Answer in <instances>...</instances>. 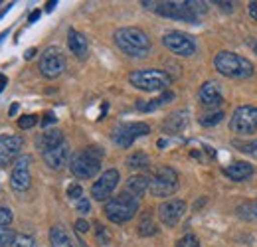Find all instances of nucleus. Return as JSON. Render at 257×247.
I'll return each mask as SVG.
<instances>
[{"mask_svg":"<svg viewBox=\"0 0 257 247\" xmlns=\"http://www.w3.org/2000/svg\"><path fill=\"white\" fill-rule=\"evenodd\" d=\"M75 208H77V212H79V214H89V212H91V202L83 196L81 200H77V202H75Z\"/></svg>","mask_w":257,"mask_h":247,"instance_id":"c9c22d12","label":"nucleus"},{"mask_svg":"<svg viewBox=\"0 0 257 247\" xmlns=\"http://www.w3.org/2000/svg\"><path fill=\"white\" fill-rule=\"evenodd\" d=\"M50 243L52 247H77L62 225H54L50 229Z\"/></svg>","mask_w":257,"mask_h":247,"instance_id":"b1692460","label":"nucleus"},{"mask_svg":"<svg viewBox=\"0 0 257 247\" xmlns=\"http://www.w3.org/2000/svg\"><path fill=\"white\" fill-rule=\"evenodd\" d=\"M186 214V202L180 198H170L166 202H162L159 208V217L166 227H174L178 225V221Z\"/></svg>","mask_w":257,"mask_h":247,"instance_id":"4468645a","label":"nucleus"},{"mask_svg":"<svg viewBox=\"0 0 257 247\" xmlns=\"http://www.w3.org/2000/svg\"><path fill=\"white\" fill-rule=\"evenodd\" d=\"M67 198H69V200H73V202L81 200V198H83V190H81V186L69 184V188H67Z\"/></svg>","mask_w":257,"mask_h":247,"instance_id":"473e14b6","label":"nucleus"},{"mask_svg":"<svg viewBox=\"0 0 257 247\" xmlns=\"http://www.w3.org/2000/svg\"><path fill=\"white\" fill-rule=\"evenodd\" d=\"M214 67L231 79H247L253 75V63L235 52H220L214 58Z\"/></svg>","mask_w":257,"mask_h":247,"instance_id":"7ed1b4c3","label":"nucleus"},{"mask_svg":"<svg viewBox=\"0 0 257 247\" xmlns=\"http://www.w3.org/2000/svg\"><path fill=\"white\" fill-rule=\"evenodd\" d=\"M178 188V172L170 166H161L155 170V174L151 176V186L149 192L155 198H166L172 196Z\"/></svg>","mask_w":257,"mask_h":247,"instance_id":"0eeeda50","label":"nucleus"},{"mask_svg":"<svg viewBox=\"0 0 257 247\" xmlns=\"http://www.w3.org/2000/svg\"><path fill=\"white\" fill-rule=\"evenodd\" d=\"M119 180H121V174H119V170H115V168H109V170H105V172H101V176L97 178L93 186H91V196L99 200V202H103V200H109V196L115 192V188L119 186Z\"/></svg>","mask_w":257,"mask_h":247,"instance_id":"f8f14e48","label":"nucleus"},{"mask_svg":"<svg viewBox=\"0 0 257 247\" xmlns=\"http://www.w3.org/2000/svg\"><path fill=\"white\" fill-rule=\"evenodd\" d=\"M149 186H151V178L137 174V176H131V178L127 180V188H125V192L133 194V196H137V198H141V196L149 190Z\"/></svg>","mask_w":257,"mask_h":247,"instance_id":"5701e85b","label":"nucleus"},{"mask_svg":"<svg viewBox=\"0 0 257 247\" xmlns=\"http://www.w3.org/2000/svg\"><path fill=\"white\" fill-rule=\"evenodd\" d=\"M54 6H56V2H48V4H46V10H48V12L54 10Z\"/></svg>","mask_w":257,"mask_h":247,"instance_id":"49530a36","label":"nucleus"},{"mask_svg":"<svg viewBox=\"0 0 257 247\" xmlns=\"http://www.w3.org/2000/svg\"><path fill=\"white\" fill-rule=\"evenodd\" d=\"M198 97H200V103H202L204 107L214 109V111H216V107H218V105H222V103H224L222 87H220V83H218V81H206V83L200 87Z\"/></svg>","mask_w":257,"mask_h":247,"instance_id":"dca6fc26","label":"nucleus"},{"mask_svg":"<svg viewBox=\"0 0 257 247\" xmlns=\"http://www.w3.org/2000/svg\"><path fill=\"white\" fill-rule=\"evenodd\" d=\"M151 133V127L147 123L135 121V123H121L113 131V143L121 149H128L139 137H147Z\"/></svg>","mask_w":257,"mask_h":247,"instance_id":"9b49d317","label":"nucleus"},{"mask_svg":"<svg viewBox=\"0 0 257 247\" xmlns=\"http://www.w3.org/2000/svg\"><path fill=\"white\" fill-rule=\"evenodd\" d=\"M176 247H200V239L194 233H186L184 237L176 241Z\"/></svg>","mask_w":257,"mask_h":247,"instance_id":"2f4dec72","label":"nucleus"},{"mask_svg":"<svg viewBox=\"0 0 257 247\" xmlns=\"http://www.w3.org/2000/svg\"><path fill=\"white\" fill-rule=\"evenodd\" d=\"M64 143H65L64 133H62L60 129L46 131V133H42V135L36 139V147H38L42 153H46V151H50V149H56V147H60V145H64Z\"/></svg>","mask_w":257,"mask_h":247,"instance_id":"6ab92c4d","label":"nucleus"},{"mask_svg":"<svg viewBox=\"0 0 257 247\" xmlns=\"http://www.w3.org/2000/svg\"><path fill=\"white\" fill-rule=\"evenodd\" d=\"M253 50H255V54H257V42H255V46H253Z\"/></svg>","mask_w":257,"mask_h":247,"instance_id":"09e8293b","label":"nucleus"},{"mask_svg":"<svg viewBox=\"0 0 257 247\" xmlns=\"http://www.w3.org/2000/svg\"><path fill=\"white\" fill-rule=\"evenodd\" d=\"M159 231V227H157V223H155V219L151 214H145V216L141 217V221H139V233L143 235V237H149V235H155Z\"/></svg>","mask_w":257,"mask_h":247,"instance_id":"a878e982","label":"nucleus"},{"mask_svg":"<svg viewBox=\"0 0 257 247\" xmlns=\"http://www.w3.org/2000/svg\"><path fill=\"white\" fill-rule=\"evenodd\" d=\"M24 147V139L18 135H2L0 137V166H10L18 160V155Z\"/></svg>","mask_w":257,"mask_h":247,"instance_id":"2eb2a0df","label":"nucleus"},{"mask_svg":"<svg viewBox=\"0 0 257 247\" xmlns=\"http://www.w3.org/2000/svg\"><path fill=\"white\" fill-rule=\"evenodd\" d=\"M145 8L155 10L164 18L170 20H180V22H190L194 24L198 20V14L194 12L190 0H164V2H143Z\"/></svg>","mask_w":257,"mask_h":247,"instance_id":"423d86ee","label":"nucleus"},{"mask_svg":"<svg viewBox=\"0 0 257 247\" xmlns=\"http://www.w3.org/2000/svg\"><path fill=\"white\" fill-rule=\"evenodd\" d=\"M229 131L235 135H251L257 131V107L241 105L231 113Z\"/></svg>","mask_w":257,"mask_h":247,"instance_id":"6e6552de","label":"nucleus"},{"mask_svg":"<svg viewBox=\"0 0 257 247\" xmlns=\"http://www.w3.org/2000/svg\"><path fill=\"white\" fill-rule=\"evenodd\" d=\"M42 158H44V162H46L50 168L60 170V168H64L65 164H67V158H69V147L64 143V145H60V147H56V149H50V151L42 153Z\"/></svg>","mask_w":257,"mask_h":247,"instance_id":"a211bd4d","label":"nucleus"},{"mask_svg":"<svg viewBox=\"0 0 257 247\" xmlns=\"http://www.w3.org/2000/svg\"><path fill=\"white\" fill-rule=\"evenodd\" d=\"M172 99H174V93L162 91L161 95H159V97H155V99L139 101V103H137V109H139V111H143V113H151V111H157V109H161V107H164V105H168Z\"/></svg>","mask_w":257,"mask_h":247,"instance_id":"412c9836","label":"nucleus"},{"mask_svg":"<svg viewBox=\"0 0 257 247\" xmlns=\"http://www.w3.org/2000/svg\"><path fill=\"white\" fill-rule=\"evenodd\" d=\"M30 162H32V156L30 155H22L12 166V174H10V186L12 190L16 192H26L30 188Z\"/></svg>","mask_w":257,"mask_h":247,"instance_id":"ddd939ff","label":"nucleus"},{"mask_svg":"<svg viewBox=\"0 0 257 247\" xmlns=\"http://www.w3.org/2000/svg\"><path fill=\"white\" fill-rule=\"evenodd\" d=\"M67 48L69 52L77 58V60H85L87 58V52H89V44H87V38L77 30H71L67 32Z\"/></svg>","mask_w":257,"mask_h":247,"instance_id":"f3484780","label":"nucleus"},{"mask_svg":"<svg viewBox=\"0 0 257 247\" xmlns=\"http://www.w3.org/2000/svg\"><path fill=\"white\" fill-rule=\"evenodd\" d=\"M115 46L128 58H137L143 60L151 54V38L147 36V32L135 26H125L113 34Z\"/></svg>","mask_w":257,"mask_h":247,"instance_id":"f257e3e1","label":"nucleus"},{"mask_svg":"<svg viewBox=\"0 0 257 247\" xmlns=\"http://www.w3.org/2000/svg\"><path fill=\"white\" fill-rule=\"evenodd\" d=\"M162 46L168 52H172L176 56H182V58H190V56L196 54V42H194V38L178 30L166 32L162 36Z\"/></svg>","mask_w":257,"mask_h":247,"instance_id":"9d476101","label":"nucleus"},{"mask_svg":"<svg viewBox=\"0 0 257 247\" xmlns=\"http://www.w3.org/2000/svg\"><path fill=\"white\" fill-rule=\"evenodd\" d=\"M8 85V79H6V75L4 73H0V93L4 91V87Z\"/></svg>","mask_w":257,"mask_h":247,"instance_id":"a19ab883","label":"nucleus"},{"mask_svg":"<svg viewBox=\"0 0 257 247\" xmlns=\"http://www.w3.org/2000/svg\"><path fill=\"white\" fill-rule=\"evenodd\" d=\"M128 83L139 89V91L155 93V91H168V85L172 83V77L162 71V69H135L128 73Z\"/></svg>","mask_w":257,"mask_h":247,"instance_id":"f03ea898","label":"nucleus"},{"mask_svg":"<svg viewBox=\"0 0 257 247\" xmlns=\"http://www.w3.org/2000/svg\"><path fill=\"white\" fill-rule=\"evenodd\" d=\"M14 237H16V233L12 231V227H8V225H0V247L12 245Z\"/></svg>","mask_w":257,"mask_h":247,"instance_id":"c85d7f7f","label":"nucleus"},{"mask_svg":"<svg viewBox=\"0 0 257 247\" xmlns=\"http://www.w3.org/2000/svg\"><path fill=\"white\" fill-rule=\"evenodd\" d=\"M77 243H79V247H89V245H87V243H85V241H81V239H79Z\"/></svg>","mask_w":257,"mask_h":247,"instance_id":"de8ad7c7","label":"nucleus"},{"mask_svg":"<svg viewBox=\"0 0 257 247\" xmlns=\"http://www.w3.org/2000/svg\"><path fill=\"white\" fill-rule=\"evenodd\" d=\"M224 119V111H210V113H206V115H202L200 117V125H204V127H214V125H218L220 121Z\"/></svg>","mask_w":257,"mask_h":247,"instance_id":"cd10ccee","label":"nucleus"},{"mask_svg":"<svg viewBox=\"0 0 257 247\" xmlns=\"http://www.w3.org/2000/svg\"><path fill=\"white\" fill-rule=\"evenodd\" d=\"M237 216L241 219H257V202H245L241 206H237Z\"/></svg>","mask_w":257,"mask_h":247,"instance_id":"bb28decb","label":"nucleus"},{"mask_svg":"<svg viewBox=\"0 0 257 247\" xmlns=\"http://www.w3.org/2000/svg\"><path fill=\"white\" fill-rule=\"evenodd\" d=\"M188 123V113L186 111H176L172 115H168V119L164 121L162 129L168 131V133H180Z\"/></svg>","mask_w":257,"mask_h":247,"instance_id":"4be33fe9","label":"nucleus"},{"mask_svg":"<svg viewBox=\"0 0 257 247\" xmlns=\"http://www.w3.org/2000/svg\"><path fill=\"white\" fill-rule=\"evenodd\" d=\"M103 212H105L107 219L113 223H127L128 219H133L135 214L139 212V198L128 192H121L105 202Z\"/></svg>","mask_w":257,"mask_h":247,"instance_id":"20e7f679","label":"nucleus"},{"mask_svg":"<svg viewBox=\"0 0 257 247\" xmlns=\"http://www.w3.org/2000/svg\"><path fill=\"white\" fill-rule=\"evenodd\" d=\"M218 6H222L224 10H233V2H218Z\"/></svg>","mask_w":257,"mask_h":247,"instance_id":"79ce46f5","label":"nucleus"},{"mask_svg":"<svg viewBox=\"0 0 257 247\" xmlns=\"http://www.w3.org/2000/svg\"><path fill=\"white\" fill-rule=\"evenodd\" d=\"M127 166L131 170H147L151 166V158H149V155H145L143 151H137V153L128 155Z\"/></svg>","mask_w":257,"mask_h":247,"instance_id":"393cba45","label":"nucleus"},{"mask_svg":"<svg viewBox=\"0 0 257 247\" xmlns=\"http://www.w3.org/2000/svg\"><path fill=\"white\" fill-rule=\"evenodd\" d=\"M247 8H249V16H251L253 20H257V0L255 2H249V6H247Z\"/></svg>","mask_w":257,"mask_h":247,"instance_id":"ea45409f","label":"nucleus"},{"mask_svg":"<svg viewBox=\"0 0 257 247\" xmlns=\"http://www.w3.org/2000/svg\"><path fill=\"white\" fill-rule=\"evenodd\" d=\"M52 123H56V115L50 111V113H46V115H44V119H42V127H48V125H52Z\"/></svg>","mask_w":257,"mask_h":247,"instance_id":"58836bf2","label":"nucleus"},{"mask_svg":"<svg viewBox=\"0 0 257 247\" xmlns=\"http://www.w3.org/2000/svg\"><path fill=\"white\" fill-rule=\"evenodd\" d=\"M16 111H18V105L14 103V105L10 107V111H8V113H10V117H14V115H16Z\"/></svg>","mask_w":257,"mask_h":247,"instance_id":"a18cd8bd","label":"nucleus"},{"mask_svg":"<svg viewBox=\"0 0 257 247\" xmlns=\"http://www.w3.org/2000/svg\"><path fill=\"white\" fill-rule=\"evenodd\" d=\"M65 71V56L60 48L50 46L40 56V73L46 79H56Z\"/></svg>","mask_w":257,"mask_h":247,"instance_id":"1a4fd4ad","label":"nucleus"},{"mask_svg":"<svg viewBox=\"0 0 257 247\" xmlns=\"http://www.w3.org/2000/svg\"><path fill=\"white\" fill-rule=\"evenodd\" d=\"M40 14H42V12H40V10H34L32 14H30V18H28V22H36V20H38V18H40Z\"/></svg>","mask_w":257,"mask_h":247,"instance_id":"37998d69","label":"nucleus"},{"mask_svg":"<svg viewBox=\"0 0 257 247\" xmlns=\"http://www.w3.org/2000/svg\"><path fill=\"white\" fill-rule=\"evenodd\" d=\"M34 56H36V50H34V48H30V50L26 52V60H32Z\"/></svg>","mask_w":257,"mask_h":247,"instance_id":"c03bdc74","label":"nucleus"},{"mask_svg":"<svg viewBox=\"0 0 257 247\" xmlns=\"http://www.w3.org/2000/svg\"><path fill=\"white\" fill-rule=\"evenodd\" d=\"M75 231H77V233H87V231H89V223H87L85 219H77V221H75Z\"/></svg>","mask_w":257,"mask_h":247,"instance_id":"4c0bfd02","label":"nucleus"},{"mask_svg":"<svg viewBox=\"0 0 257 247\" xmlns=\"http://www.w3.org/2000/svg\"><path fill=\"white\" fill-rule=\"evenodd\" d=\"M101 160H103V149L87 147V149H83L81 153H77L71 158V162H69L71 174L75 178L89 180V178H93L97 172L101 170Z\"/></svg>","mask_w":257,"mask_h":247,"instance_id":"39448f33","label":"nucleus"},{"mask_svg":"<svg viewBox=\"0 0 257 247\" xmlns=\"http://www.w3.org/2000/svg\"><path fill=\"white\" fill-rule=\"evenodd\" d=\"M95 233H97V239H99V243H101V245H107V243L111 241V237H109L107 229H105L101 223H95Z\"/></svg>","mask_w":257,"mask_h":247,"instance_id":"72a5a7b5","label":"nucleus"},{"mask_svg":"<svg viewBox=\"0 0 257 247\" xmlns=\"http://www.w3.org/2000/svg\"><path fill=\"white\" fill-rule=\"evenodd\" d=\"M36 123H38V117L36 115H24V117L18 119V127L20 129H32Z\"/></svg>","mask_w":257,"mask_h":247,"instance_id":"f704fd0d","label":"nucleus"},{"mask_svg":"<svg viewBox=\"0 0 257 247\" xmlns=\"http://www.w3.org/2000/svg\"><path fill=\"white\" fill-rule=\"evenodd\" d=\"M34 237L32 235H26V233H18L16 237H14V241H12V245L10 247H34Z\"/></svg>","mask_w":257,"mask_h":247,"instance_id":"c756f323","label":"nucleus"},{"mask_svg":"<svg viewBox=\"0 0 257 247\" xmlns=\"http://www.w3.org/2000/svg\"><path fill=\"white\" fill-rule=\"evenodd\" d=\"M10 221H12V212H10V208L0 206V225H10Z\"/></svg>","mask_w":257,"mask_h":247,"instance_id":"e433bc0d","label":"nucleus"},{"mask_svg":"<svg viewBox=\"0 0 257 247\" xmlns=\"http://www.w3.org/2000/svg\"><path fill=\"white\" fill-rule=\"evenodd\" d=\"M224 174L229 180H233V182H243V180H247L253 174V166L239 160V162H233L227 168H224Z\"/></svg>","mask_w":257,"mask_h":247,"instance_id":"aec40b11","label":"nucleus"},{"mask_svg":"<svg viewBox=\"0 0 257 247\" xmlns=\"http://www.w3.org/2000/svg\"><path fill=\"white\" fill-rule=\"evenodd\" d=\"M235 147H237L241 153H245V155L257 158V141H249V143H235Z\"/></svg>","mask_w":257,"mask_h":247,"instance_id":"7c9ffc66","label":"nucleus"}]
</instances>
